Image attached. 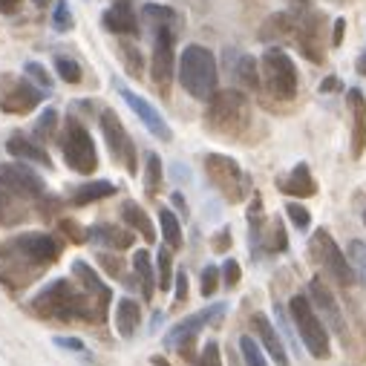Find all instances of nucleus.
I'll return each instance as SVG.
<instances>
[{"label":"nucleus","mask_w":366,"mask_h":366,"mask_svg":"<svg viewBox=\"0 0 366 366\" xmlns=\"http://www.w3.org/2000/svg\"><path fill=\"white\" fill-rule=\"evenodd\" d=\"M240 352H243L245 366H268V360H265V355H263V349H260V343L254 337L243 335L240 337Z\"/></svg>","instance_id":"obj_36"},{"label":"nucleus","mask_w":366,"mask_h":366,"mask_svg":"<svg viewBox=\"0 0 366 366\" xmlns=\"http://www.w3.org/2000/svg\"><path fill=\"white\" fill-rule=\"evenodd\" d=\"M0 188H6L9 193H15L26 202H38L46 193L44 176H38L29 165H21V162L0 165Z\"/></svg>","instance_id":"obj_12"},{"label":"nucleus","mask_w":366,"mask_h":366,"mask_svg":"<svg viewBox=\"0 0 366 366\" xmlns=\"http://www.w3.org/2000/svg\"><path fill=\"white\" fill-rule=\"evenodd\" d=\"M58 228L66 234L69 243H84L87 240V231H81L78 225H72V219H58Z\"/></svg>","instance_id":"obj_47"},{"label":"nucleus","mask_w":366,"mask_h":366,"mask_svg":"<svg viewBox=\"0 0 366 366\" xmlns=\"http://www.w3.org/2000/svg\"><path fill=\"white\" fill-rule=\"evenodd\" d=\"M228 245H231V234H228V231H219L216 240H213V248H216V251H225Z\"/></svg>","instance_id":"obj_52"},{"label":"nucleus","mask_w":366,"mask_h":366,"mask_svg":"<svg viewBox=\"0 0 366 366\" xmlns=\"http://www.w3.org/2000/svg\"><path fill=\"white\" fill-rule=\"evenodd\" d=\"M263 81H265V90L280 98V101H291L298 96V69H295V61H291L283 49L271 46L265 49L263 61Z\"/></svg>","instance_id":"obj_8"},{"label":"nucleus","mask_w":366,"mask_h":366,"mask_svg":"<svg viewBox=\"0 0 366 366\" xmlns=\"http://www.w3.org/2000/svg\"><path fill=\"white\" fill-rule=\"evenodd\" d=\"M24 72H26V78L32 81V84H38L41 90H49L52 87V78H49V72L38 63V61H26V66H24Z\"/></svg>","instance_id":"obj_42"},{"label":"nucleus","mask_w":366,"mask_h":366,"mask_svg":"<svg viewBox=\"0 0 366 366\" xmlns=\"http://www.w3.org/2000/svg\"><path fill=\"white\" fill-rule=\"evenodd\" d=\"M98 263H101V265H107V274H113V277H121V274H124V263H121L118 257L107 254V251H101V254H98Z\"/></svg>","instance_id":"obj_49"},{"label":"nucleus","mask_w":366,"mask_h":366,"mask_svg":"<svg viewBox=\"0 0 366 366\" xmlns=\"http://www.w3.org/2000/svg\"><path fill=\"white\" fill-rule=\"evenodd\" d=\"M219 271H223V268H219V265H213V263L202 268V280H199V288H202V295H205V298H210L213 291H216V285H219Z\"/></svg>","instance_id":"obj_46"},{"label":"nucleus","mask_w":366,"mask_h":366,"mask_svg":"<svg viewBox=\"0 0 366 366\" xmlns=\"http://www.w3.org/2000/svg\"><path fill=\"white\" fill-rule=\"evenodd\" d=\"M141 21H144V29L151 35H156L159 29H168L176 24V12L168 9V6H159V4H144L141 6Z\"/></svg>","instance_id":"obj_30"},{"label":"nucleus","mask_w":366,"mask_h":366,"mask_svg":"<svg viewBox=\"0 0 366 366\" xmlns=\"http://www.w3.org/2000/svg\"><path fill=\"white\" fill-rule=\"evenodd\" d=\"M101 21H104V26H107L113 35H121V38L138 35V18H136V12L130 9L127 0H118L116 6H110Z\"/></svg>","instance_id":"obj_21"},{"label":"nucleus","mask_w":366,"mask_h":366,"mask_svg":"<svg viewBox=\"0 0 366 366\" xmlns=\"http://www.w3.org/2000/svg\"><path fill=\"white\" fill-rule=\"evenodd\" d=\"M346 101L352 110V159H360L366 148V98L360 90H349Z\"/></svg>","instance_id":"obj_19"},{"label":"nucleus","mask_w":366,"mask_h":366,"mask_svg":"<svg viewBox=\"0 0 366 366\" xmlns=\"http://www.w3.org/2000/svg\"><path fill=\"white\" fill-rule=\"evenodd\" d=\"M55 69H58V76H61L66 84H78V81H81V66H78V61H72V58H66V55H58V58H55Z\"/></svg>","instance_id":"obj_39"},{"label":"nucleus","mask_w":366,"mask_h":366,"mask_svg":"<svg viewBox=\"0 0 366 366\" xmlns=\"http://www.w3.org/2000/svg\"><path fill=\"white\" fill-rule=\"evenodd\" d=\"M309 254H312V260H315L323 271H329L340 285H352V280H355L352 265H349L346 254L340 251V245L332 240V234H329L326 228H317V231L312 234V240H309Z\"/></svg>","instance_id":"obj_9"},{"label":"nucleus","mask_w":366,"mask_h":366,"mask_svg":"<svg viewBox=\"0 0 366 366\" xmlns=\"http://www.w3.org/2000/svg\"><path fill=\"white\" fill-rule=\"evenodd\" d=\"M6 151H9L12 156L24 159V162H35V165H41V168H52V159L46 156L44 144H41L38 138L24 136V133H15V136L6 141Z\"/></svg>","instance_id":"obj_22"},{"label":"nucleus","mask_w":366,"mask_h":366,"mask_svg":"<svg viewBox=\"0 0 366 366\" xmlns=\"http://www.w3.org/2000/svg\"><path fill=\"white\" fill-rule=\"evenodd\" d=\"M196 366H223V352H219L216 340H208L196 357Z\"/></svg>","instance_id":"obj_44"},{"label":"nucleus","mask_w":366,"mask_h":366,"mask_svg":"<svg viewBox=\"0 0 366 366\" xmlns=\"http://www.w3.org/2000/svg\"><path fill=\"white\" fill-rule=\"evenodd\" d=\"M285 216L295 223V228L298 231H306L309 225H312V213L300 205V202H285Z\"/></svg>","instance_id":"obj_40"},{"label":"nucleus","mask_w":366,"mask_h":366,"mask_svg":"<svg viewBox=\"0 0 366 366\" xmlns=\"http://www.w3.org/2000/svg\"><path fill=\"white\" fill-rule=\"evenodd\" d=\"M44 101V90L29 78L0 76V110L9 116H26Z\"/></svg>","instance_id":"obj_10"},{"label":"nucleus","mask_w":366,"mask_h":366,"mask_svg":"<svg viewBox=\"0 0 366 366\" xmlns=\"http://www.w3.org/2000/svg\"><path fill=\"white\" fill-rule=\"evenodd\" d=\"M55 127H58V113H55L52 107H46V110L41 113V118L35 121V138H38V141H49V138L55 136Z\"/></svg>","instance_id":"obj_38"},{"label":"nucleus","mask_w":366,"mask_h":366,"mask_svg":"<svg viewBox=\"0 0 366 366\" xmlns=\"http://www.w3.org/2000/svg\"><path fill=\"white\" fill-rule=\"evenodd\" d=\"M159 228H162V240L171 251H179L185 245V234H182V223L179 216L171 210V208H162L159 210Z\"/></svg>","instance_id":"obj_31"},{"label":"nucleus","mask_w":366,"mask_h":366,"mask_svg":"<svg viewBox=\"0 0 366 366\" xmlns=\"http://www.w3.org/2000/svg\"><path fill=\"white\" fill-rule=\"evenodd\" d=\"M295 4H306V0H295Z\"/></svg>","instance_id":"obj_60"},{"label":"nucleus","mask_w":366,"mask_h":366,"mask_svg":"<svg viewBox=\"0 0 366 366\" xmlns=\"http://www.w3.org/2000/svg\"><path fill=\"white\" fill-rule=\"evenodd\" d=\"M87 240L93 245H101V248H110V251H127L136 237L130 228H121V225H113V223H96L87 228Z\"/></svg>","instance_id":"obj_18"},{"label":"nucleus","mask_w":366,"mask_h":366,"mask_svg":"<svg viewBox=\"0 0 366 366\" xmlns=\"http://www.w3.org/2000/svg\"><path fill=\"white\" fill-rule=\"evenodd\" d=\"M346 260L352 265L355 280H360L366 285V243L363 240H352L349 248H346Z\"/></svg>","instance_id":"obj_35"},{"label":"nucleus","mask_w":366,"mask_h":366,"mask_svg":"<svg viewBox=\"0 0 366 366\" xmlns=\"http://www.w3.org/2000/svg\"><path fill=\"white\" fill-rule=\"evenodd\" d=\"M363 225H366V208H363Z\"/></svg>","instance_id":"obj_59"},{"label":"nucleus","mask_w":366,"mask_h":366,"mask_svg":"<svg viewBox=\"0 0 366 366\" xmlns=\"http://www.w3.org/2000/svg\"><path fill=\"white\" fill-rule=\"evenodd\" d=\"M156 274H159V288L168 291L171 283H173V257H171V248L165 245L156 257Z\"/></svg>","instance_id":"obj_37"},{"label":"nucleus","mask_w":366,"mask_h":366,"mask_svg":"<svg viewBox=\"0 0 366 366\" xmlns=\"http://www.w3.org/2000/svg\"><path fill=\"white\" fill-rule=\"evenodd\" d=\"M35 6H41V9H44V6H49V0H35Z\"/></svg>","instance_id":"obj_58"},{"label":"nucleus","mask_w":366,"mask_h":366,"mask_svg":"<svg viewBox=\"0 0 366 366\" xmlns=\"http://www.w3.org/2000/svg\"><path fill=\"white\" fill-rule=\"evenodd\" d=\"M179 84L188 96L208 101L216 93V81H219V72H216V58L208 46L202 44H188L179 55Z\"/></svg>","instance_id":"obj_3"},{"label":"nucleus","mask_w":366,"mask_h":366,"mask_svg":"<svg viewBox=\"0 0 366 366\" xmlns=\"http://www.w3.org/2000/svg\"><path fill=\"white\" fill-rule=\"evenodd\" d=\"M295 21L298 18H291L288 12H277V15H271L268 21H265V26H263V41H274V38H291L295 35Z\"/></svg>","instance_id":"obj_32"},{"label":"nucleus","mask_w":366,"mask_h":366,"mask_svg":"<svg viewBox=\"0 0 366 366\" xmlns=\"http://www.w3.org/2000/svg\"><path fill=\"white\" fill-rule=\"evenodd\" d=\"M101 133H104V141H107L113 159H116L118 165H124V171H127L130 176H136V171H138L136 144H133L127 127L121 124V118H118L113 110H104V113H101Z\"/></svg>","instance_id":"obj_11"},{"label":"nucleus","mask_w":366,"mask_h":366,"mask_svg":"<svg viewBox=\"0 0 366 366\" xmlns=\"http://www.w3.org/2000/svg\"><path fill=\"white\" fill-rule=\"evenodd\" d=\"M153 366H171V363H168L165 357H159V355H156V357H153Z\"/></svg>","instance_id":"obj_57"},{"label":"nucleus","mask_w":366,"mask_h":366,"mask_svg":"<svg viewBox=\"0 0 366 366\" xmlns=\"http://www.w3.org/2000/svg\"><path fill=\"white\" fill-rule=\"evenodd\" d=\"M72 277H76V283L87 291V295H93V298H101V300H113V291H110V285L98 277V271L87 263V260H76L72 263Z\"/></svg>","instance_id":"obj_24"},{"label":"nucleus","mask_w":366,"mask_h":366,"mask_svg":"<svg viewBox=\"0 0 366 366\" xmlns=\"http://www.w3.org/2000/svg\"><path fill=\"white\" fill-rule=\"evenodd\" d=\"M141 326V306L133 298H121L116 303V332L121 337H133Z\"/></svg>","instance_id":"obj_28"},{"label":"nucleus","mask_w":366,"mask_h":366,"mask_svg":"<svg viewBox=\"0 0 366 366\" xmlns=\"http://www.w3.org/2000/svg\"><path fill=\"white\" fill-rule=\"evenodd\" d=\"M309 300H312V306H315V312L320 315V320H326L335 332H346V320H343V312H340V306H337V300H335V295L326 288V283L320 280V277H312L309 280Z\"/></svg>","instance_id":"obj_16"},{"label":"nucleus","mask_w":366,"mask_h":366,"mask_svg":"<svg viewBox=\"0 0 366 366\" xmlns=\"http://www.w3.org/2000/svg\"><path fill=\"white\" fill-rule=\"evenodd\" d=\"M52 29H55V32H69V29H72L69 4H63V0H58L55 9H52Z\"/></svg>","instance_id":"obj_43"},{"label":"nucleus","mask_w":366,"mask_h":366,"mask_svg":"<svg viewBox=\"0 0 366 366\" xmlns=\"http://www.w3.org/2000/svg\"><path fill=\"white\" fill-rule=\"evenodd\" d=\"M153 38V61H151V76H153V84L168 93L171 87V76H173V41H176V29L168 26V29H159Z\"/></svg>","instance_id":"obj_14"},{"label":"nucleus","mask_w":366,"mask_h":366,"mask_svg":"<svg viewBox=\"0 0 366 366\" xmlns=\"http://www.w3.org/2000/svg\"><path fill=\"white\" fill-rule=\"evenodd\" d=\"M277 188H280L283 193H288V196H295V199H306V196H315V193H317L315 176H312V171H309L306 162L295 165V171H291L285 179L277 182Z\"/></svg>","instance_id":"obj_23"},{"label":"nucleus","mask_w":366,"mask_h":366,"mask_svg":"<svg viewBox=\"0 0 366 366\" xmlns=\"http://www.w3.org/2000/svg\"><path fill=\"white\" fill-rule=\"evenodd\" d=\"M121 58H124V63H127V72L130 76H136V78H141V52L133 46V44H121Z\"/></svg>","instance_id":"obj_45"},{"label":"nucleus","mask_w":366,"mask_h":366,"mask_svg":"<svg viewBox=\"0 0 366 366\" xmlns=\"http://www.w3.org/2000/svg\"><path fill=\"white\" fill-rule=\"evenodd\" d=\"M121 223H127L133 231H138L148 245L156 243V228H153V223H151L148 210H144L138 202H133V199H124V202H121Z\"/></svg>","instance_id":"obj_27"},{"label":"nucleus","mask_w":366,"mask_h":366,"mask_svg":"<svg viewBox=\"0 0 366 366\" xmlns=\"http://www.w3.org/2000/svg\"><path fill=\"white\" fill-rule=\"evenodd\" d=\"M26 199L9 193L6 188H0V225H18L26 219Z\"/></svg>","instance_id":"obj_29"},{"label":"nucleus","mask_w":366,"mask_h":366,"mask_svg":"<svg viewBox=\"0 0 366 366\" xmlns=\"http://www.w3.org/2000/svg\"><path fill=\"white\" fill-rule=\"evenodd\" d=\"M295 41L309 61L323 63V15L309 12V15L298 18L295 21Z\"/></svg>","instance_id":"obj_15"},{"label":"nucleus","mask_w":366,"mask_h":366,"mask_svg":"<svg viewBox=\"0 0 366 366\" xmlns=\"http://www.w3.org/2000/svg\"><path fill=\"white\" fill-rule=\"evenodd\" d=\"M205 173H208L210 185L225 196V202H231V205L245 202V196H248V190H251V182H248L245 171H243L231 156L208 153V156H205Z\"/></svg>","instance_id":"obj_6"},{"label":"nucleus","mask_w":366,"mask_h":366,"mask_svg":"<svg viewBox=\"0 0 366 366\" xmlns=\"http://www.w3.org/2000/svg\"><path fill=\"white\" fill-rule=\"evenodd\" d=\"M263 243H265L268 251H285V248H288V237H285V231H283L280 219H271V231H268V237H265Z\"/></svg>","instance_id":"obj_41"},{"label":"nucleus","mask_w":366,"mask_h":366,"mask_svg":"<svg viewBox=\"0 0 366 366\" xmlns=\"http://www.w3.org/2000/svg\"><path fill=\"white\" fill-rule=\"evenodd\" d=\"M121 98L127 101V107L141 118V124L148 127L156 138H162V141H171V127L165 124V118L159 116V110L151 104V101H144L141 96H136L133 90H127V87H121Z\"/></svg>","instance_id":"obj_17"},{"label":"nucleus","mask_w":366,"mask_h":366,"mask_svg":"<svg viewBox=\"0 0 366 366\" xmlns=\"http://www.w3.org/2000/svg\"><path fill=\"white\" fill-rule=\"evenodd\" d=\"M63 159L69 165V171H76L81 176H93L98 171V153H96V141L87 133V127L78 118H66L63 127Z\"/></svg>","instance_id":"obj_7"},{"label":"nucleus","mask_w":366,"mask_h":366,"mask_svg":"<svg viewBox=\"0 0 366 366\" xmlns=\"http://www.w3.org/2000/svg\"><path fill=\"white\" fill-rule=\"evenodd\" d=\"M171 199H173V205H176V208H179V210L185 213V196H182V193H173Z\"/></svg>","instance_id":"obj_56"},{"label":"nucleus","mask_w":366,"mask_h":366,"mask_svg":"<svg viewBox=\"0 0 366 366\" xmlns=\"http://www.w3.org/2000/svg\"><path fill=\"white\" fill-rule=\"evenodd\" d=\"M55 343H58V346H63V349H76V352H84V343H81V340H69V337H55Z\"/></svg>","instance_id":"obj_53"},{"label":"nucleus","mask_w":366,"mask_h":366,"mask_svg":"<svg viewBox=\"0 0 366 366\" xmlns=\"http://www.w3.org/2000/svg\"><path fill=\"white\" fill-rule=\"evenodd\" d=\"M133 277H136V283H138V288H141L144 300H151L153 291H156V283H159V274H156V268H153V260H151L148 248L133 251Z\"/></svg>","instance_id":"obj_26"},{"label":"nucleus","mask_w":366,"mask_h":366,"mask_svg":"<svg viewBox=\"0 0 366 366\" xmlns=\"http://www.w3.org/2000/svg\"><path fill=\"white\" fill-rule=\"evenodd\" d=\"M251 326H254L260 343L265 346V352L271 355V360H274L277 366H291V363H288V355H285V346H283L277 329L271 326V320H268L265 315H254V317H251Z\"/></svg>","instance_id":"obj_20"},{"label":"nucleus","mask_w":366,"mask_h":366,"mask_svg":"<svg viewBox=\"0 0 366 366\" xmlns=\"http://www.w3.org/2000/svg\"><path fill=\"white\" fill-rule=\"evenodd\" d=\"M337 87H340V81H337V78H326V81L320 84V90H323V93H332V90H337Z\"/></svg>","instance_id":"obj_55"},{"label":"nucleus","mask_w":366,"mask_h":366,"mask_svg":"<svg viewBox=\"0 0 366 366\" xmlns=\"http://www.w3.org/2000/svg\"><path fill=\"white\" fill-rule=\"evenodd\" d=\"M116 193V185L107 182V179H90V182H81L69 190V205H76V208H84V205H93L98 199H110Z\"/></svg>","instance_id":"obj_25"},{"label":"nucleus","mask_w":366,"mask_h":366,"mask_svg":"<svg viewBox=\"0 0 366 366\" xmlns=\"http://www.w3.org/2000/svg\"><path fill=\"white\" fill-rule=\"evenodd\" d=\"M248 118H251L248 98L240 90H219V93H213L208 98L205 121L216 133H225V136L243 133L248 127Z\"/></svg>","instance_id":"obj_4"},{"label":"nucleus","mask_w":366,"mask_h":366,"mask_svg":"<svg viewBox=\"0 0 366 366\" xmlns=\"http://www.w3.org/2000/svg\"><path fill=\"white\" fill-rule=\"evenodd\" d=\"M288 312H291V320L298 326V335L303 340V346L309 349L312 357L323 360L332 355V343H329V332H326V323L320 320V315L315 312L309 295H295L288 300Z\"/></svg>","instance_id":"obj_5"},{"label":"nucleus","mask_w":366,"mask_h":366,"mask_svg":"<svg viewBox=\"0 0 366 366\" xmlns=\"http://www.w3.org/2000/svg\"><path fill=\"white\" fill-rule=\"evenodd\" d=\"M162 179H165V173H162L159 153H148V162H144V190H148L151 196H156L159 188H162Z\"/></svg>","instance_id":"obj_33"},{"label":"nucleus","mask_w":366,"mask_h":366,"mask_svg":"<svg viewBox=\"0 0 366 366\" xmlns=\"http://www.w3.org/2000/svg\"><path fill=\"white\" fill-rule=\"evenodd\" d=\"M63 251V243L55 234L46 231H26L15 240L6 243V248H0V283L9 291H18L29 285L46 265H52Z\"/></svg>","instance_id":"obj_1"},{"label":"nucleus","mask_w":366,"mask_h":366,"mask_svg":"<svg viewBox=\"0 0 366 366\" xmlns=\"http://www.w3.org/2000/svg\"><path fill=\"white\" fill-rule=\"evenodd\" d=\"M188 300V274L179 271L176 274V303H185Z\"/></svg>","instance_id":"obj_50"},{"label":"nucleus","mask_w":366,"mask_h":366,"mask_svg":"<svg viewBox=\"0 0 366 366\" xmlns=\"http://www.w3.org/2000/svg\"><path fill=\"white\" fill-rule=\"evenodd\" d=\"M343 32H346V21L337 18L335 21V32H332V46H340L343 44Z\"/></svg>","instance_id":"obj_51"},{"label":"nucleus","mask_w":366,"mask_h":366,"mask_svg":"<svg viewBox=\"0 0 366 366\" xmlns=\"http://www.w3.org/2000/svg\"><path fill=\"white\" fill-rule=\"evenodd\" d=\"M18 6H21V0H0V12H6V15H12Z\"/></svg>","instance_id":"obj_54"},{"label":"nucleus","mask_w":366,"mask_h":366,"mask_svg":"<svg viewBox=\"0 0 366 366\" xmlns=\"http://www.w3.org/2000/svg\"><path fill=\"white\" fill-rule=\"evenodd\" d=\"M107 306L110 300L93 298L81 285H72V280L58 277L52 283H46L38 295L29 300L32 315L49 320H90V323H101L107 317Z\"/></svg>","instance_id":"obj_2"},{"label":"nucleus","mask_w":366,"mask_h":366,"mask_svg":"<svg viewBox=\"0 0 366 366\" xmlns=\"http://www.w3.org/2000/svg\"><path fill=\"white\" fill-rule=\"evenodd\" d=\"M234 76H237V81H240L243 87H248V90H257V87H260V66H257V61H254L251 55H243V58L237 61Z\"/></svg>","instance_id":"obj_34"},{"label":"nucleus","mask_w":366,"mask_h":366,"mask_svg":"<svg viewBox=\"0 0 366 366\" xmlns=\"http://www.w3.org/2000/svg\"><path fill=\"white\" fill-rule=\"evenodd\" d=\"M225 309H228L225 303H213V306L199 309L196 315H190V317H185V320H179V323H173L171 332H168V337H165V343H168V346H176V349L185 355L188 346L196 340V335H199L210 320H216Z\"/></svg>","instance_id":"obj_13"},{"label":"nucleus","mask_w":366,"mask_h":366,"mask_svg":"<svg viewBox=\"0 0 366 366\" xmlns=\"http://www.w3.org/2000/svg\"><path fill=\"white\" fill-rule=\"evenodd\" d=\"M240 277H243L240 263H237V260H228V263L223 265V280H225V285H228V288H234V285L240 283Z\"/></svg>","instance_id":"obj_48"}]
</instances>
